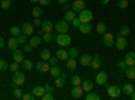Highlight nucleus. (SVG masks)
Listing matches in <instances>:
<instances>
[{"label":"nucleus","mask_w":135,"mask_h":100,"mask_svg":"<svg viewBox=\"0 0 135 100\" xmlns=\"http://www.w3.org/2000/svg\"><path fill=\"white\" fill-rule=\"evenodd\" d=\"M54 39L57 41V43H58L61 47L69 46V45H70V42H72V37H70V35H68V32H58V34L55 35Z\"/></svg>","instance_id":"f257e3e1"},{"label":"nucleus","mask_w":135,"mask_h":100,"mask_svg":"<svg viewBox=\"0 0 135 100\" xmlns=\"http://www.w3.org/2000/svg\"><path fill=\"white\" fill-rule=\"evenodd\" d=\"M25 73L20 72V70H16L14 72V76H12V87H20L25 84Z\"/></svg>","instance_id":"f03ea898"},{"label":"nucleus","mask_w":135,"mask_h":100,"mask_svg":"<svg viewBox=\"0 0 135 100\" xmlns=\"http://www.w3.org/2000/svg\"><path fill=\"white\" fill-rule=\"evenodd\" d=\"M78 19L81 20V23H89L93 19V14L89 9H83L78 12Z\"/></svg>","instance_id":"7ed1b4c3"},{"label":"nucleus","mask_w":135,"mask_h":100,"mask_svg":"<svg viewBox=\"0 0 135 100\" xmlns=\"http://www.w3.org/2000/svg\"><path fill=\"white\" fill-rule=\"evenodd\" d=\"M107 93H108V96L111 99H118L120 96V93H122V89L118 85H109L107 88Z\"/></svg>","instance_id":"20e7f679"},{"label":"nucleus","mask_w":135,"mask_h":100,"mask_svg":"<svg viewBox=\"0 0 135 100\" xmlns=\"http://www.w3.org/2000/svg\"><path fill=\"white\" fill-rule=\"evenodd\" d=\"M115 46H116L118 50H124L127 47V39H126V37L118 34L116 35V41H115Z\"/></svg>","instance_id":"39448f33"},{"label":"nucleus","mask_w":135,"mask_h":100,"mask_svg":"<svg viewBox=\"0 0 135 100\" xmlns=\"http://www.w3.org/2000/svg\"><path fill=\"white\" fill-rule=\"evenodd\" d=\"M101 39H103V43L107 47H112L115 45V37L112 34H109V32H104L103 37H101Z\"/></svg>","instance_id":"423d86ee"},{"label":"nucleus","mask_w":135,"mask_h":100,"mask_svg":"<svg viewBox=\"0 0 135 100\" xmlns=\"http://www.w3.org/2000/svg\"><path fill=\"white\" fill-rule=\"evenodd\" d=\"M69 22L66 20H61V22H57V25L54 26V30L57 32H68V30H69Z\"/></svg>","instance_id":"0eeeda50"},{"label":"nucleus","mask_w":135,"mask_h":100,"mask_svg":"<svg viewBox=\"0 0 135 100\" xmlns=\"http://www.w3.org/2000/svg\"><path fill=\"white\" fill-rule=\"evenodd\" d=\"M35 69L39 73H45V72H49L50 70V65H49L47 61H41V62L35 64Z\"/></svg>","instance_id":"6e6552de"},{"label":"nucleus","mask_w":135,"mask_h":100,"mask_svg":"<svg viewBox=\"0 0 135 100\" xmlns=\"http://www.w3.org/2000/svg\"><path fill=\"white\" fill-rule=\"evenodd\" d=\"M83 93H84V89H83V87H80V85H74V88L70 91V95H72L73 99H81Z\"/></svg>","instance_id":"1a4fd4ad"},{"label":"nucleus","mask_w":135,"mask_h":100,"mask_svg":"<svg viewBox=\"0 0 135 100\" xmlns=\"http://www.w3.org/2000/svg\"><path fill=\"white\" fill-rule=\"evenodd\" d=\"M72 9L74 12H80V11L85 9V2L84 0H76L72 3Z\"/></svg>","instance_id":"9d476101"},{"label":"nucleus","mask_w":135,"mask_h":100,"mask_svg":"<svg viewBox=\"0 0 135 100\" xmlns=\"http://www.w3.org/2000/svg\"><path fill=\"white\" fill-rule=\"evenodd\" d=\"M65 65H66V69L70 70V72H74L77 69V61H76V58L69 57V58L65 61Z\"/></svg>","instance_id":"9b49d317"},{"label":"nucleus","mask_w":135,"mask_h":100,"mask_svg":"<svg viewBox=\"0 0 135 100\" xmlns=\"http://www.w3.org/2000/svg\"><path fill=\"white\" fill-rule=\"evenodd\" d=\"M41 30L43 32H53L54 25L51 23V20H45V22H42V25H41Z\"/></svg>","instance_id":"f8f14e48"},{"label":"nucleus","mask_w":135,"mask_h":100,"mask_svg":"<svg viewBox=\"0 0 135 100\" xmlns=\"http://www.w3.org/2000/svg\"><path fill=\"white\" fill-rule=\"evenodd\" d=\"M107 80H108V76H107L105 72H100V73L96 74V84L104 85V84L107 83Z\"/></svg>","instance_id":"ddd939ff"},{"label":"nucleus","mask_w":135,"mask_h":100,"mask_svg":"<svg viewBox=\"0 0 135 100\" xmlns=\"http://www.w3.org/2000/svg\"><path fill=\"white\" fill-rule=\"evenodd\" d=\"M65 81H66V76L64 73H61L60 76L55 77V80H54V85L55 88H62L65 85Z\"/></svg>","instance_id":"4468645a"},{"label":"nucleus","mask_w":135,"mask_h":100,"mask_svg":"<svg viewBox=\"0 0 135 100\" xmlns=\"http://www.w3.org/2000/svg\"><path fill=\"white\" fill-rule=\"evenodd\" d=\"M7 45H8V49H11V50H16L18 49V45H19V42H18V39H16V37H9L8 38V41H7Z\"/></svg>","instance_id":"2eb2a0df"},{"label":"nucleus","mask_w":135,"mask_h":100,"mask_svg":"<svg viewBox=\"0 0 135 100\" xmlns=\"http://www.w3.org/2000/svg\"><path fill=\"white\" fill-rule=\"evenodd\" d=\"M101 64H103V61H101L100 55H93V57H92V62H91L92 69H100Z\"/></svg>","instance_id":"dca6fc26"},{"label":"nucleus","mask_w":135,"mask_h":100,"mask_svg":"<svg viewBox=\"0 0 135 100\" xmlns=\"http://www.w3.org/2000/svg\"><path fill=\"white\" fill-rule=\"evenodd\" d=\"M12 58H14V61H16V62L22 64V62H23V60H25L23 51H22V50H19V49L14 50V55H12Z\"/></svg>","instance_id":"f3484780"},{"label":"nucleus","mask_w":135,"mask_h":100,"mask_svg":"<svg viewBox=\"0 0 135 100\" xmlns=\"http://www.w3.org/2000/svg\"><path fill=\"white\" fill-rule=\"evenodd\" d=\"M22 32L26 34V35H32V32H34L32 23H25L23 26H22Z\"/></svg>","instance_id":"a211bd4d"},{"label":"nucleus","mask_w":135,"mask_h":100,"mask_svg":"<svg viewBox=\"0 0 135 100\" xmlns=\"http://www.w3.org/2000/svg\"><path fill=\"white\" fill-rule=\"evenodd\" d=\"M124 61L127 62L128 66H135V53H134V51L127 53L126 57H124Z\"/></svg>","instance_id":"6ab92c4d"},{"label":"nucleus","mask_w":135,"mask_h":100,"mask_svg":"<svg viewBox=\"0 0 135 100\" xmlns=\"http://www.w3.org/2000/svg\"><path fill=\"white\" fill-rule=\"evenodd\" d=\"M91 62H92V57L89 54H83L80 57V64L83 66H91Z\"/></svg>","instance_id":"aec40b11"},{"label":"nucleus","mask_w":135,"mask_h":100,"mask_svg":"<svg viewBox=\"0 0 135 100\" xmlns=\"http://www.w3.org/2000/svg\"><path fill=\"white\" fill-rule=\"evenodd\" d=\"M57 57H58L60 61H66L68 58H69V53H68L64 47H61V49L57 50Z\"/></svg>","instance_id":"412c9836"},{"label":"nucleus","mask_w":135,"mask_h":100,"mask_svg":"<svg viewBox=\"0 0 135 100\" xmlns=\"http://www.w3.org/2000/svg\"><path fill=\"white\" fill-rule=\"evenodd\" d=\"M78 30H80L81 34H89V32L92 31V26L89 23H81L78 26Z\"/></svg>","instance_id":"4be33fe9"},{"label":"nucleus","mask_w":135,"mask_h":100,"mask_svg":"<svg viewBox=\"0 0 135 100\" xmlns=\"http://www.w3.org/2000/svg\"><path fill=\"white\" fill-rule=\"evenodd\" d=\"M81 87H83L84 92H91V91L93 89V83H92L91 80H84V81L81 83Z\"/></svg>","instance_id":"5701e85b"},{"label":"nucleus","mask_w":135,"mask_h":100,"mask_svg":"<svg viewBox=\"0 0 135 100\" xmlns=\"http://www.w3.org/2000/svg\"><path fill=\"white\" fill-rule=\"evenodd\" d=\"M41 42H42L41 35H34V37L30 38V45H31L32 47H38V46L41 45Z\"/></svg>","instance_id":"b1692460"},{"label":"nucleus","mask_w":135,"mask_h":100,"mask_svg":"<svg viewBox=\"0 0 135 100\" xmlns=\"http://www.w3.org/2000/svg\"><path fill=\"white\" fill-rule=\"evenodd\" d=\"M46 92L45 91V87H41V85H37V87H34L32 88V93L35 95L37 97H42V95Z\"/></svg>","instance_id":"393cba45"},{"label":"nucleus","mask_w":135,"mask_h":100,"mask_svg":"<svg viewBox=\"0 0 135 100\" xmlns=\"http://www.w3.org/2000/svg\"><path fill=\"white\" fill-rule=\"evenodd\" d=\"M122 91L124 92L126 95H128V96H130V95H131V93L135 91V88H134V85H132V84H130V83H126L124 85H123Z\"/></svg>","instance_id":"a878e982"},{"label":"nucleus","mask_w":135,"mask_h":100,"mask_svg":"<svg viewBox=\"0 0 135 100\" xmlns=\"http://www.w3.org/2000/svg\"><path fill=\"white\" fill-rule=\"evenodd\" d=\"M49 72H50V74L54 77V79L62 73V72H61V68H60L58 65H53V66H50V70H49Z\"/></svg>","instance_id":"bb28decb"},{"label":"nucleus","mask_w":135,"mask_h":100,"mask_svg":"<svg viewBox=\"0 0 135 100\" xmlns=\"http://www.w3.org/2000/svg\"><path fill=\"white\" fill-rule=\"evenodd\" d=\"M126 76H127V79L130 80H135V66H128V68L124 70Z\"/></svg>","instance_id":"cd10ccee"},{"label":"nucleus","mask_w":135,"mask_h":100,"mask_svg":"<svg viewBox=\"0 0 135 100\" xmlns=\"http://www.w3.org/2000/svg\"><path fill=\"white\" fill-rule=\"evenodd\" d=\"M96 31L99 32L100 35H103L104 32L107 31V25L104 23V22H99V23L96 25Z\"/></svg>","instance_id":"c85d7f7f"},{"label":"nucleus","mask_w":135,"mask_h":100,"mask_svg":"<svg viewBox=\"0 0 135 100\" xmlns=\"http://www.w3.org/2000/svg\"><path fill=\"white\" fill-rule=\"evenodd\" d=\"M43 14V9H42V6H35L32 8V16L34 18H41Z\"/></svg>","instance_id":"c756f323"},{"label":"nucleus","mask_w":135,"mask_h":100,"mask_svg":"<svg viewBox=\"0 0 135 100\" xmlns=\"http://www.w3.org/2000/svg\"><path fill=\"white\" fill-rule=\"evenodd\" d=\"M50 57H51V51H50L49 49H43V50L41 51V58H42V61H49Z\"/></svg>","instance_id":"7c9ffc66"},{"label":"nucleus","mask_w":135,"mask_h":100,"mask_svg":"<svg viewBox=\"0 0 135 100\" xmlns=\"http://www.w3.org/2000/svg\"><path fill=\"white\" fill-rule=\"evenodd\" d=\"M76 16H77V15H76V12H74L73 9H72V11H66L65 15H64V18H65V20H66V22H72Z\"/></svg>","instance_id":"2f4dec72"},{"label":"nucleus","mask_w":135,"mask_h":100,"mask_svg":"<svg viewBox=\"0 0 135 100\" xmlns=\"http://www.w3.org/2000/svg\"><path fill=\"white\" fill-rule=\"evenodd\" d=\"M22 66H23L25 70H31L34 68V64L31 60H23V62H22Z\"/></svg>","instance_id":"473e14b6"},{"label":"nucleus","mask_w":135,"mask_h":100,"mask_svg":"<svg viewBox=\"0 0 135 100\" xmlns=\"http://www.w3.org/2000/svg\"><path fill=\"white\" fill-rule=\"evenodd\" d=\"M54 38H55V35L53 34V32H43V35H42V39L45 42H51Z\"/></svg>","instance_id":"72a5a7b5"},{"label":"nucleus","mask_w":135,"mask_h":100,"mask_svg":"<svg viewBox=\"0 0 135 100\" xmlns=\"http://www.w3.org/2000/svg\"><path fill=\"white\" fill-rule=\"evenodd\" d=\"M9 32H11V35H14V37H18L19 34H22V28L18 27V26H12L9 28Z\"/></svg>","instance_id":"f704fd0d"},{"label":"nucleus","mask_w":135,"mask_h":100,"mask_svg":"<svg viewBox=\"0 0 135 100\" xmlns=\"http://www.w3.org/2000/svg\"><path fill=\"white\" fill-rule=\"evenodd\" d=\"M11 4H12V0H2L0 2V7L3 9H8L11 7Z\"/></svg>","instance_id":"c9c22d12"},{"label":"nucleus","mask_w":135,"mask_h":100,"mask_svg":"<svg viewBox=\"0 0 135 100\" xmlns=\"http://www.w3.org/2000/svg\"><path fill=\"white\" fill-rule=\"evenodd\" d=\"M68 53H69V57H72V58L78 57V49L77 47H70L69 50H68Z\"/></svg>","instance_id":"e433bc0d"},{"label":"nucleus","mask_w":135,"mask_h":100,"mask_svg":"<svg viewBox=\"0 0 135 100\" xmlns=\"http://www.w3.org/2000/svg\"><path fill=\"white\" fill-rule=\"evenodd\" d=\"M22 96H23V92H22V89L19 87H15L14 88V97L15 99H22Z\"/></svg>","instance_id":"4c0bfd02"},{"label":"nucleus","mask_w":135,"mask_h":100,"mask_svg":"<svg viewBox=\"0 0 135 100\" xmlns=\"http://www.w3.org/2000/svg\"><path fill=\"white\" fill-rule=\"evenodd\" d=\"M119 34L123 35V37H127V35L130 34V27H128V26H122V28H120V31H119Z\"/></svg>","instance_id":"58836bf2"},{"label":"nucleus","mask_w":135,"mask_h":100,"mask_svg":"<svg viewBox=\"0 0 135 100\" xmlns=\"http://www.w3.org/2000/svg\"><path fill=\"white\" fill-rule=\"evenodd\" d=\"M7 69H9V65L7 64L6 60H0V72H6Z\"/></svg>","instance_id":"ea45409f"},{"label":"nucleus","mask_w":135,"mask_h":100,"mask_svg":"<svg viewBox=\"0 0 135 100\" xmlns=\"http://www.w3.org/2000/svg\"><path fill=\"white\" fill-rule=\"evenodd\" d=\"M99 99H100V96L96 95V93H93L92 91L88 92V95L85 96V100H99Z\"/></svg>","instance_id":"a19ab883"},{"label":"nucleus","mask_w":135,"mask_h":100,"mask_svg":"<svg viewBox=\"0 0 135 100\" xmlns=\"http://www.w3.org/2000/svg\"><path fill=\"white\" fill-rule=\"evenodd\" d=\"M70 81H72L73 85H81V83H83V80H81L80 76H73L72 79H70Z\"/></svg>","instance_id":"79ce46f5"},{"label":"nucleus","mask_w":135,"mask_h":100,"mask_svg":"<svg viewBox=\"0 0 135 100\" xmlns=\"http://www.w3.org/2000/svg\"><path fill=\"white\" fill-rule=\"evenodd\" d=\"M16 39H18V42H19V43H22V45H25V43L27 42V35L22 32V34H19V35L16 37Z\"/></svg>","instance_id":"37998d69"},{"label":"nucleus","mask_w":135,"mask_h":100,"mask_svg":"<svg viewBox=\"0 0 135 100\" xmlns=\"http://www.w3.org/2000/svg\"><path fill=\"white\" fill-rule=\"evenodd\" d=\"M118 7L120 9H126L128 7V0H119V2H118Z\"/></svg>","instance_id":"c03bdc74"},{"label":"nucleus","mask_w":135,"mask_h":100,"mask_svg":"<svg viewBox=\"0 0 135 100\" xmlns=\"http://www.w3.org/2000/svg\"><path fill=\"white\" fill-rule=\"evenodd\" d=\"M118 66H119V68H120V70H123V72H124L127 68H128V65H127V62L124 61V60H122V61H119L118 62Z\"/></svg>","instance_id":"a18cd8bd"},{"label":"nucleus","mask_w":135,"mask_h":100,"mask_svg":"<svg viewBox=\"0 0 135 100\" xmlns=\"http://www.w3.org/2000/svg\"><path fill=\"white\" fill-rule=\"evenodd\" d=\"M43 87H45V91L49 92V93H54V92H55V87H53V85H50V84H45Z\"/></svg>","instance_id":"49530a36"},{"label":"nucleus","mask_w":135,"mask_h":100,"mask_svg":"<svg viewBox=\"0 0 135 100\" xmlns=\"http://www.w3.org/2000/svg\"><path fill=\"white\" fill-rule=\"evenodd\" d=\"M35 95L34 93H23V96H22V99L23 100H35Z\"/></svg>","instance_id":"de8ad7c7"},{"label":"nucleus","mask_w":135,"mask_h":100,"mask_svg":"<svg viewBox=\"0 0 135 100\" xmlns=\"http://www.w3.org/2000/svg\"><path fill=\"white\" fill-rule=\"evenodd\" d=\"M41 99H42V100H53V99H54V95H53V93H49V92H45Z\"/></svg>","instance_id":"09e8293b"},{"label":"nucleus","mask_w":135,"mask_h":100,"mask_svg":"<svg viewBox=\"0 0 135 100\" xmlns=\"http://www.w3.org/2000/svg\"><path fill=\"white\" fill-rule=\"evenodd\" d=\"M58 61H60V60H58V57L55 55V57H50L47 62H49V65H50V66H53V65H57V62H58Z\"/></svg>","instance_id":"8fccbe9b"},{"label":"nucleus","mask_w":135,"mask_h":100,"mask_svg":"<svg viewBox=\"0 0 135 100\" xmlns=\"http://www.w3.org/2000/svg\"><path fill=\"white\" fill-rule=\"evenodd\" d=\"M9 69L12 70V72H16V70H19V62H16V61H14L12 64L9 65Z\"/></svg>","instance_id":"3c124183"},{"label":"nucleus","mask_w":135,"mask_h":100,"mask_svg":"<svg viewBox=\"0 0 135 100\" xmlns=\"http://www.w3.org/2000/svg\"><path fill=\"white\" fill-rule=\"evenodd\" d=\"M72 25H73L74 27H77V28H78V26L81 25V20L78 19V16H76V18H74V19L72 20Z\"/></svg>","instance_id":"603ef678"},{"label":"nucleus","mask_w":135,"mask_h":100,"mask_svg":"<svg viewBox=\"0 0 135 100\" xmlns=\"http://www.w3.org/2000/svg\"><path fill=\"white\" fill-rule=\"evenodd\" d=\"M41 25H42V22L39 20V18H34L32 26H34V27H39V28H41Z\"/></svg>","instance_id":"864d4df0"},{"label":"nucleus","mask_w":135,"mask_h":100,"mask_svg":"<svg viewBox=\"0 0 135 100\" xmlns=\"http://www.w3.org/2000/svg\"><path fill=\"white\" fill-rule=\"evenodd\" d=\"M50 3H51V0H39V2H38V4H41V6H43V7H45V6L47 7Z\"/></svg>","instance_id":"5fc2aeb1"},{"label":"nucleus","mask_w":135,"mask_h":100,"mask_svg":"<svg viewBox=\"0 0 135 100\" xmlns=\"http://www.w3.org/2000/svg\"><path fill=\"white\" fill-rule=\"evenodd\" d=\"M31 50H32V46L30 45V43H28V45H26V43H25V51L26 53H31Z\"/></svg>","instance_id":"6e6d98bb"},{"label":"nucleus","mask_w":135,"mask_h":100,"mask_svg":"<svg viewBox=\"0 0 135 100\" xmlns=\"http://www.w3.org/2000/svg\"><path fill=\"white\" fill-rule=\"evenodd\" d=\"M4 43H6L4 38H3V37H0V49H3V46H4Z\"/></svg>","instance_id":"4d7b16f0"},{"label":"nucleus","mask_w":135,"mask_h":100,"mask_svg":"<svg viewBox=\"0 0 135 100\" xmlns=\"http://www.w3.org/2000/svg\"><path fill=\"white\" fill-rule=\"evenodd\" d=\"M100 3L103 4V6H105V4H108V3H109V0H100Z\"/></svg>","instance_id":"13d9d810"},{"label":"nucleus","mask_w":135,"mask_h":100,"mask_svg":"<svg viewBox=\"0 0 135 100\" xmlns=\"http://www.w3.org/2000/svg\"><path fill=\"white\" fill-rule=\"evenodd\" d=\"M57 2H58V4H66L68 0H57Z\"/></svg>","instance_id":"bf43d9fd"},{"label":"nucleus","mask_w":135,"mask_h":100,"mask_svg":"<svg viewBox=\"0 0 135 100\" xmlns=\"http://www.w3.org/2000/svg\"><path fill=\"white\" fill-rule=\"evenodd\" d=\"M130 97H131V100H135V91H134V92L130 95Z\"/></svg>","instance_id":"052dcab7"},{"label":"nucleus","mask_w":135,"mask_h":100,"mask_svg":"<svg viewBox=\"0 0 135 100\" xmlns=\"http://www.w3.org/2000/svg\"><path fill=\"white\" fill-rule=\"evenodd\" d=\"M30 2H31L32 4H38V2H39V0H30Z\"/></svg>","instance_id":"680f3d73"},{"label":"nucleus","mask_w":135,"mask_h":100,"mask_svg":"<svg viewBox=\"0 0 135 100\" xmlns=\"http://www.w3.org/2000/svg\"><path fill=\"white\" fill-rule=\"evenodd\" d=\"M12 2H16V0H12Z\"/></svg>","instance_id":"e2e57ef3"},{"label":"nucleus","mask_w":135,"mask_h":100,"mask_svg":"<svg viewBox=\"0 0 135 100\" xmlns=\"http://www.w3.org/2000/svg\"><path fill=\"white\" fill-rule=\"evenodd\" d=\"M134 47H135V43H134Z\"/></svg>","instance_id":"0e129e2a"},{"label":"nucleus","mask_w":135,"mask_h":100,"mask_svg":"<svg viewBox=\"0 0 135 100\" xmlns=\"http://www.w3.org/2000/svg\"><path fill=\"white\" fill-rule=\"evenodd\" d=\"M134 88H135V84H134Z\"/></svg>","instance_id":"69168bd1"}]
</instances>
